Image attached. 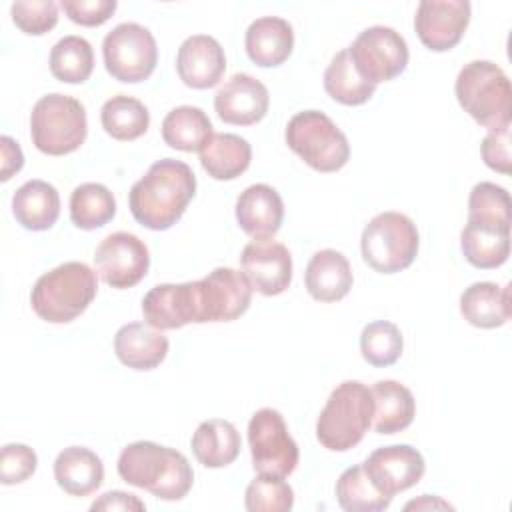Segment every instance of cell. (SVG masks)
<instances>
[{"label":"cell","mask_w":512,"mask_h":512,"mask_svg":"<svg viewBox=\"0 0 512 512\" xmlns=\"http://www.w3.org/2000/svg\"><path fill=\"white\" fill-rule=\"evenodd\" d=\"M196 194L192 168L176 158L154 162L146 174L134 182L128 206L138 224L148 230H168L174 226Z\"/></svg>","instance_id":"1"},{"label":"cell","mask_w":512,"mask_h":512,"mask_svg":"<svg viewBox=\"0 0 512 512\" xmlns=\"http://www.w3.org/2000/svg\"><path fill=\"white\" fill-rule=\"evenodd\" d=\"M116 468L126 484L144 488L166 502L182 500L194 484V472L188 458L174 448L150 440L128 444L120 452Z\"/></svg>","instance_id":"2"},{"label":"cell","mask_w":512,"mask_h":512,"mask_svg":"<svg viewBox=\"0 0 512 512\" xmlns=\"http://www.w3.org/2000/svg\"><path fill=\"white\" fill-rule=\"evenodd\" d=\"M96 292V270L84 262L72 260L44 272L36 280L30 292V304L40 320L68 324L92 304Z\"/></svg>","instance_id":"3"},{"label":"cell","mask_w":512,"mask_h":512,"mask_svg":"<svg viewBox=\"0 0 512 512\" xmlns=\"http://www.w3.org/2000/svg\"><path fill=\"white\" fill-rule=\"evenodd\" d=\"M456 100L478 124L488 130L510 126L512 88L506 72L490 60L464 64L454 84Z\"/></svg>","instance_id":"4"},{"label":"cell","mask_w":512,"mask_h":512,"mask_svg":"<svg viewBox=\"0 0 512 512\" xmlns=\"http://www.w3.org/2000/svg\"><path fill=\"white\" fill-rule=\"evenodd\" d=\"M372 414L370 388L358 380H344L330 392L316 420V438L326 450L346 452L360 444L372 426Z\"/></svg>","instance_id":"5"},{"label":"cell","mask_w":512,"mask_h":512,"mask_svg":"<svg viewBox=\"0 0 512 512\" xmlns=\"http://www.w3.org/2000/svg\"><path fill=\"white\" fill-rule=\"evenodd\" d=\"M88 134L86 108L80 100L52 92L42 96L30 112L32 144L48 156H64L78 150Z\"/></svg>","instance_id":"6"},{"label":"cell","mask_w":512,"mask_h":512,"mask_svg":"<svg viewBox=\"0 0 512 512\" xmlns=\"http://www.w3.org/2000/svg\"><path fill=\"white\" fill-rule=\"evenodd\" d=\"M288 148L316 172H336L350 158L346 134L320 110L294 114L284 132Z\"/></svg>","instance_id":"7"},{"label":"cell","mask_w":512,"mask_h":512,"mask_svg":"<svg viewBox=\"0 0 512 512\" xmlns=\"http://www.w3.org/2000/svg\"><path fill=\"white\" fill-rule=\"evenodd\" d=\"M420 246L416 224L402 212H380L362 230L360 250L364 262L380 274L406 270Z\"/></svg>","instance_id":"8"},{"label":"cell","mask_w":512,"mask_h":512,"mask_svg":"<svg viewBox=\"0 0 512 512\" xmlns=\"http://www.w3.org/2000/svg\"><path fill=\"white\" fill-rule=\"evenodd\" d=\"M102 58L114 80L136 84L148 80L154 72L158 64V46L146 26L122 22L104 36Z\"/></svg>","instance_id":"9"},{"label":"cell","mask_w":512,"mask_h":512,"mask_svg":"<svg viewBox=\"0 0 512 512\" xmlns=\"http://www.w3.org/2000/svg\"><path fill=\"white\" fill-rule=\"evenodd\" d=\"M248 446L258 474L286 478L294 472L300 452L288 432L284 416L274 408H260L248 422Z\"/></svg>","instance_id":"10"},{"label":"cell","mask_w":512,"mask_h":512,"mask_svg":"<svg viewBox=\"0 0 512 512\" xmlns=\"http://www.w3.org/2000/svg\"><path fill=\"white\" fill-rule=\"evenodd\" d=\"M350 60L358 74L370 84L390 82L406 70L408 44L390 26H370L348 46Z\"/></svg>","instance_id":"11"},{"label":"cell","mask_w":512,"mask_h":512,"mask_svg":"<svg viewBox=\"0 0 512 512\" xmlns=\"http://www.w3.org/2000/svg\"><path fill=\"white\" fill-rule=\"evenodd\" d=\"M96 274L112 288L136 286L150 268L148 246L130 232L108 234L94 252Z\"/></svg>","instance_id":"12"},{"label":"cell","mask_w":512,"mask_h":512,"mask_svg":"<svg viewBox=\"0 0 512 512\" xmlns=\"http://www.w3.org/2000/svg\"><path fill=\"white\" fill-rule=\"evenodd\" d=\"M200 324L204 322H232L240 318L252 302V284L228 266H218L198 280Z\"/></svg>","instance_id":"13"},{"label":"cell","mask_w":512,"mask_h":512,"mask_svg":"<svg viewBox=\"0 0 512 512\" xmlns=\"http://www.w3.org/2000/svg\"><path fill=\"white\" fill-rule=\"evenodd\" d=\"M362 468L384 496L394 498L398 492H404L422 480L426 462L414 446L392 444L370 452L362 462Z\"/></svg>","instance_id":"14"},{"label":"cell","mask_w":512,"mask_h":512,"mask_svg":"<svg viewBox=\"0 0 512 512\" xmlns=\"http://www.w3.org/2000/svg\"><path fill=\"white\" fill-rule=\"evenodd\" d=\"M470 22L468 0H422L416 8L414 30L432 52L452 50Z\"/></svg>","instance_id":"15"},{"label":"cell","mask_w":512,"mask_h":512,"mask_svg":"<svg viewBox=\"0 0 512 512\" xmlns=\"http://www.w3.org/2000/svg\"><path fill=\"white\" fill-rule=\"evenodd\" d=\"M240 266L252 290L262 296H278L292 282V256L282 242L272 238L248 242L242 248Z\"/></svg>","instance_id":"16"},{"label":"cell","mask_w":512,"mask_h":512,"mask_svg":"<svg viewBox=\"0 0 512 512\" xmlns=\"http://www.w3.org/2000/svg\"><path fill=\"white\" fill-rule=\"evenodd\" d=\"M144 320L158 330H176L200 324L198 280L182 284H156L142 298Z\"/></svg>","instance_id":"17"},{"label":"cell","mask_w":512,"mask_h":512,"mask_svg":"<svg viewBox=\"0 0 512 512\" xmlns=\"http://www.w3.org/2000/svg\"><path fill=\"white\" fill-rule=\"evenodd\" d=\"M268 106V88L246 72L230 76L214 94V110L218 118L234 126H250L260 122L266 116Z\"/></svg>","instance_id":"18"},{"label":"cell","mask_w":512,"mask_h":512,"mask_svg":"<svg viewBox=\"0 0 512 512\" xmlns=\"http://www.w3.org/2000/svg\"><path fill=\"white\" fill-rule=\"evenodd\" d=\"M226 70V56L220 42L208 34L188 36L176 56V72L180 80L194 90L216 86Z\"/></svg>","instance_id":"19"},{"label":"cell","mask_w":512,"mask_h":512,"mask_svg":"<svg viewBox=\"0 0 512 512\" xmlns=\"http://www.w3.org/2000/svg\"><path fill=\"white\" fill-rule=\"evenodd\" d=\"M284 220V202L268 184H252L236 200V222L254 240L272 238Z\"/></svg>","instance_id":"20"},{"label":"cell","mask_w":512,"mask_h":512,"mask_svg":"<svg viewBox=\"0 0 512 512\" xmlns=\"http://www.w3.org/2000/svg\"><path fill=\"white\" fill-rule=\"evenodd\" d=\"M168 338L148 322H130L118 328L114 352L132 370H154L168 354Z\"/></svg>","instance_id":"21"},{"label":"cell","mask_w":512,"mask_h":512,"mask_svg":"<svg viewBox=\"0 0 512 512\" xmlns=\"http://www.w3.org/2000/svg\"><path fill=\"white\" fill-rule=\"evenodd\" d=\"M248 58L262 68H274L288 60L294 48V30L280 16L256 18L244 36Z\"/></svg>","instance_id":"22"},{"label":"cell","mask_w":512,"mask_h":512,"mask_svg":"<svg viewBox=\"0 0 512 512\" xmlns=\"http://www.w3.org/2000/svg\"><path fill=\"white\" fill-rule=\"evenodd\" d=\"M308 294L318 302L342 300L354 282L348 258L332 248L318 250L304 272Z\"/></svg>","instance_id":"23"},{"label":"cell","mask_w":512,"mask_h":512,"mask_svg":"<svg viewBox=\"0 0 512 512\" xmlns=\"http://www.w3.org/2000/svg\"><path fill=\"white\" fill-rule=\"evenodd\" d=\"M56 484L70 496H88L104 480V464L96 452L84 446H68L54 460Z\"/></svg>","instance_id":"24"},{"label":"cell","mask_w":512,"mask_h":512,"mask_svg":"<svg viewBox=\"0 0 512 512\" xmlns=\"http://www.w3.org/2000/svg\"><path fill=\"white\" fill-rule=\"evenodd\" d=\"M12 214L26 230H48L60 216V194L46 180H28L12 196Z\"/></svg>","instance_id":"25"},{"label":"cell","mask_w":512,"mask_h":512,"mask_svg":"<svg viewBox=\"0 0 512 512\" xmlns=\"http://www.w3.org/2000/svg\"><path fill=\"white\" fill-rule=\"evenodd\" d=\"M464 320L476 328H498L510 320V286L496 282H474L460 296Z\"/></svg>","instance_id":"26"},{"label":"cell","mask_w":512,"mask_h":512,"mask_svg":"<svg viewBox=\"0 0 512 512\" xmlns=\"http://www.w3.org/2000/svg\"><path fill=\"white\" fill-rule=\"evenodd\" d=\"M460 250L474 268H498L510 256V228L466 220L460 232Z\"/></svg>","instance_id":"27"},{"label":"cell","mask_w":512,"mask_h":512,"mask_svg":"<svg viewBox=\"0 0 512 512\" xmlns=\"http://www.w3.org/2000/svg\"><path fill=\"white\" fill-rule=\"evenodd\" d=\"M374 414L372 426L378 434H396L406 430L416 416L412 392L396 380H378L372 388Z\"/></svg>","instance_id":"28"},{"label":"cell","mask_w":512,"mask_h":512,"mask_svg":"<svg viewBox=\"0 0 512 512\" xmlns=\"http://www.w3.org/2000/svg\"><path fill=\"white\" fill-rule=\"evenodd\" d=\"M196 460L206 468H224L240 454V434L236 426L222 418L204 420L198 424L190 440Z\"/></svg>","instance_id":"29"},{"label":"cell","mask_w":512,"mask_h":512,"mask_svg":"<svg viewBox=\"0 0 512 512\" xmlns=\"http://www.w3.org/2000/svg\"><path fill=\"white\" fill-rule=\"evenodd\" d=\"M252 160L246 138L230 132L212 134L200 148V164L214 180H234L244 174Z\"/></svg>","instance_id":"30"},{"label":"cell","mask_w":512,"mask_h":512,"mask_svg":"<svg viewBox=\"0 0 512 512\" xmlns=\"http://www.w3.org/2000/svg\"><path fill=\"white\" fill-rule=\"evenodd\" d=\"M212 134V122L198 106L172 108L162 120L164 142L182 152H200Z\"/></svg>","instance_id":"31"},{"label":"cell","mask_w":512,"mask_h":512,"mask_svg":"<svg viewBox=\"0 0 512 512\" xmlns=\"http://www.w3.org/2000/svg\"><path fill=\"white\" fill-rule=\"evenodd\" d=\"M324 90L338 104L360 106L372 98L376 86L358 74L350 60L348 48H344L336 52L324 70Z\"/></svg>","instance_id":"32"},{"label":"cell","mask_w":512,"mask_h":512,"mask_svg":"<svg viewBox=\"0 0 512 512\" xmlns=\"http://www.w3.org/2000/svg\"><path fill=\"white\" fill-rule=\"evenodd\" d=\"M100 122L108 136L120 142H130L146 134L150 126V112L140 100L126 94H116L104 102Z\"/></svg>","instance_id":"33"},{"label":"cell","mask_w":512,"mask_h":512,"mask_svg":"<svg viewBox=\"0 0 512 512\" xmlns=\"http://www.w3.org/2000/svg\"><path fill=\"white\" fill-rule=\"evenodd\" d=\"M116 214L114 194L98 182H84L70 194V220L80 230H96Z\"/></svg>","instance_id":"34"},{"label":"cell","mask_w":512,"mask_h":512,"mask_svg":"<svg viewBox=\"0 0 512 512\" xmlns=\"http://www.w3.org/2000/svg\"><path fill=\"white\" fill-rule=\"evenodd\" d=\"M94 70V52L86 38L70 34L60 38L50 50V72L66 84H82Z\"/></svg>","instance_id":"35"},{"label":"cell","mask_w":512,"mask_h":512,"mask_svg":"<svg viewBox=\"0 0 512 512\" xmlns=\"http://www.w3.org/2000/svg\"><path fill=\"white\" fill-rule=\"evenodd\" d=\"M336 500L346 512H380L392 502L366 476L362 464L346 468L336 480Z\"/></svg>","instance_id":"36"},{"label":"cell","mask_w":512,"mask_h":512,"mask_svg":"<svg viewBox=\"0 0 512 512\" xmlns=\"http://www.w3.org/2000/svg\"><path fill=\"white\" fill-rule=\"evenodd\" d=\"M404 348V338L400 328L388 320H376L364 326L360 334L362 358L376 368L392 366Z\"/></svg>","instance_id":"37"},{"label":"cell","mask_w":512,"mask_h":512,"mask_svg":"<svg viewBox=\"0 0 512 512\" xmlns=\"http://www.w3.org/2000/svg\"><path fill=\"white\" fill-rule=\"evenodd\" d=\"M468 220L510 228V196L494 182H478L468 196Z\"/></svg>","instance_id":"38"},{"label":"cell","mask_w":512,"mask_h":512,"mask_svg":"<svg viewBox=\"0 0 512 512\" xmlns=\"http://www.w3.org/2000/svg\"><path fill=\"white\" fill-rule=\"evenodd\" d=\"M248 512H288L294 506V490L282 476L258 474L244 492Z\"/></svg>","instance_id":"39"},{"label":"cell","mask_w":512,"mask_h":512,"mask_svg":"<svg viewBox=\"0 0 512 512\" xmlns=\"http://www.w3.org/2000/svg\"><path fill=\"white\" fill-rule=\"evenodd\" d=\"M14 24L30 36L50 32L58 22V4L52 0H22L10 6Z\"/></svg>","instance_id":"40"},{"label":"cell","mask_w":512,"mask_h":512,"mask_svg":"<svg viewBox=\"0 0 512 512\" xmlns=\"http://www.w3.org/2000/svg\"><path fill=\"white\" fill-rule=\"evenodd\" d=\"M36 466H38V456L30 446L18 444V442H10L2 446L0 482L4 486H12L28 480L36 472Z\"/></svg>","instance_id":"41"},{"label":"cell","mask_w":512,"mask_h":512,"mask_svg":"<svg viewBox=\"0 0 512 512\" xmlns=\"http://www.w3.org/2000/svg\"><path fill=\"white\" fill-rule=\"evenodd\" d=\"M118 2L116 0H62L60 8L66 16L80 26H100L104 24L114 12Z\"/></svg>","instance_id":"42"},{"label":"cell","mask_w":512,"mask_h":512,"mask_svg":"<svg viewBox=\"0 0 512 512\" xmlns=\"http://www.w3.org/2000/svg\"><path fill=\"white\" fill-rule=\"evenodd\" d=\"M482 160L488 168L500 174H510L512 156H510V126L490 130L480 144Z\"/></svg>","instance_id":"43"},{"label":"cell","mask_w":512,"mask_h":512,"mask_svg":"<svg viewBox=\"0 0 512 512\" xmlns=\"http://www.w3.org/2000/svg\"><path fill=\"white\" fill-rule=\"evenodd\" d=\"M0 180L6 182L10 180L16 172L22 170L24 166V154H22V148L20 144L10 138V136H2L0 138Z\"/></svg>","instance_id":"44"},{"label":"cell","mask_w":512,"mask_h":512,"mask_svg":"<svg viewBox=\"0 0 512 512\" xmlns=\"http://www.w3.org/2000/svg\"><path fill=\"white\" fill-rule=\"evenodd\" d=\"M90 510H146V504L134 496V494H128V492H122V490H110V492H104L98 500H94L90 504Z\"/></svg>","instance_id":"45"},{"label":"cell","mask_w":512,"mask_h":512,"mask_svg":"<svg viewBox=\"0 0 512 512\" xmlns=\"http://www.w3.org/2000/svg\"><path fill=\"white\" fill-rule=\"evenodd\" d=\"M404 510H454V506L448 504L446 500H442L440 496L422 494L420 498H414V500L406 502Z\"/></svg>","instance_id":"46"}]
</instances>
